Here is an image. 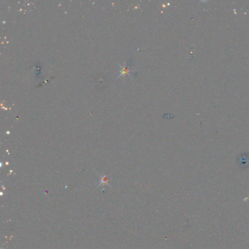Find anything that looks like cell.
Instances as JSON below:
<instances>
[{
	"label": "cell",
	"instance_id": "cell-1",
	"mask_svg": "<svg viewBox=\"0 0 249 249\" xmlns=\"http://www.w3.org/2000/svg\"><path fill=\"white\" fill-rule=\"evenodd\" d=\"M99 177H100V183H99V184L98 185L99 186L102 185H108L109 186L111 187V186L109 184V180H108V178L107 177V176L103 175L99 176Z\"/></svg>",
	"mask_w": 249,
	"mask_h": 249
}]
</instances>
